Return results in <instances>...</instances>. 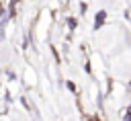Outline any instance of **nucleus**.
<instances>
[{
    "label": "nucleus",
    "instance_id": "1",
    "mask_svg": "<svg viewBox=\"0 0 131 121\" xmlns=\"http://www.w3.org/2000/svg\"><path fill=\"white\" fill-rule=\"evenodd\" d=\"M104 18H106V12H104V10H100V12L96 14V18H94V29H100V27H102V23H104Z\"/></svg>",
    "mask_w": 131,
    "mask_h": 121
},
{
    "label": "nucleus",
    "instance_id": "3",
    "mask_svg": "<svg viewBox=\"0 0 131 121\" xmlns=\"http://www.w3.org/2000/svg\"><path fill=\"white\" fill-rule=\"evenodd\" d=\"M0 39H2V33H0Z\"/></svg>",
    "mask_w": 131,
    "mask_h": 121
},
{
    "label": "nucleus",
    "instance_id": "4",
    "mask_svg": "<svg viewBox=\"0 0 131 121\" xmlns=\"http://www.w3.org/2000/svg\"><path fill=\"white\" fill-rule=\"evenodd\" d=\"M0 14H2V8H0Z\"/></svg>",
    "mask_w": 131,
    "mask_h": 121
},
{
    "label": "nucleus",
    "instance_id": "2",
    "mask_svg": "<svg viewBox=\"0 0 131 121\" xmlns=\"http://www.w3.org/2000/svg\"><path fill=\"white\" fill-rule=\"evenodd\" d=\"M68 27L70 29H76V18H68Z\"/></svg>",
    "mask_w": 131,
    "mask_h": 121
}]
</instances>
